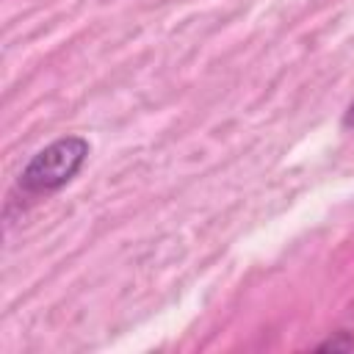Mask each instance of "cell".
<instances>
[{
    "instance_id": "obj_1",
    "label": "cell",
    "mask_w": 354,
    "mask_h": 354,
    "mask_svg": "<svg viewBox=\"0 0 354 354\" xmlns=\"http://www.w3.org/2000/svg\"><path fill=\"white\" fill-rule=\"evenodd\" d=\"M91 147L83 136H64L39 149L19 174V191L25 196H41L64 188L86 163Z\"/></svg>"
},
{
    "instance_id": "obj_2",
    "label": "cell",
    "mask_w": 354,
    "mask_h": 354,
    "mask_svg": "<svg viewBox=\"0 0 354 354\" xmlns=\"http://www.w3.org/2000/svg\"><path fill=\"white\" fill-rule=\"evenodd\" d=\"M351 346H354V337H351L348 332H337V337H329V340L321 343L318 348H321V351H326V348H332V351H335V348H343V351H346V348H351Z\"/></svg>"
},
{
    "instance_id": "obj_3",
    "label": "cell",
    "mask_w": 354,
    "mask_h": 354,
    "mask_svg": "<svg viewBox=\"0 0 354 354\" xmlns=\"http://www.w3.org/2000/svg\"><path fill=\"white\" fill-rule=\"evenodd\" d=\"M343 124H346V127H354V100H351V105L346 108V116H343Z\"/></svg>"
}]
</instances>
